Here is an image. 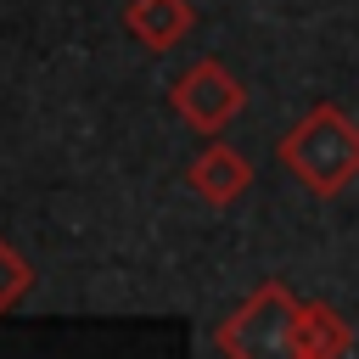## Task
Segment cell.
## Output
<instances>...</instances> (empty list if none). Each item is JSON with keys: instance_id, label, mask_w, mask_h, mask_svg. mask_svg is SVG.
<instances>
[{"instance_id": "6da1fadb", "label": "cell", "mask_w": 359, "mask_h": 359, "mask_svg": "<svg viewBox=\"0 0 359 359\" xmlns=\"http://www.w3.org/2000/svg\"><path fill=\"white\" fill-rule=\"evenodd\" d=\"M280 163L292 168V180L314 196H342L359 180V123L337 107L320 101L309 107L286 135H280Z\"/></svg>"}, {"instance_id": "5b68a950", "label": "cell", "mask_w": 359, "mask_h": 359, "mask_svg": "<svg viewBox=\"0 0 359 359\" xmlns=\"http://www.w3.org/2000/svg\"><path fill=\"white\" fill-rule=\"evenodd\" d=\"M123 28L135 34L140 50H174L196 28V6L191 0H129L123 6Z\"/></svg>"}, {"instance_id": "52a82bcc", "label": "cell", "mask_w": 359, "mask_h": 359, "mask_svg": "<svg viewBox=\"0 0 359 359\" xmlns=\"http://www.w3.org/2000/svg\"><path fill=\"white\" fill-rule=\"evenodd\" d=\"M28 286H34V269H28V258L0 236V314H11L22 297H28Z\"/></svg>"}, {"instance_id": "3957f363", "label": "cell", "mask_w": 359, "mask_h": 359, "mask_svg": "<svg viewBox=\"0 0 359 359\" xmlns=\"http://www.w3.org/2000/svg\"><path fill=\"white\" fill-rule=\"evenodd\" d=\"M168 101H174V112H180L196 135H219L224 123H236V118L247 112V84H241L224 62L196 56V62L168 84Z\"/></svg>"}, {"instance_id": "7a4b0ae2", "label": "cell", "mask_w": 359, "mask_h": 359, "mask_svg": "<svg viewBox=\"0 0 359 359\" xmlns=\"http://www.w3.org/2000/svg\"><path fill=\"white\" fill-rule=\"evenodd\" d=\"M297 309L286 280H264L213 325V348L224 359H297Z\"/></svg>"}, {"instance_id": "277c9868", "label": "cell", "mask_w": 359, "mask_h": 359, "mask_svg": "<svg viewBox=\"0 0 359 359\" xmlns=\"http://www.w3.org/2000/svg\"><path fill=\"white\" fill-rule=\"evenodd\" d=\"M185 185H191L208 208H230V202H241V196H247V185H252V163H247L236 146L213 140V146H202V151L191 157Z\"/></svg>"}, {"instance_id": "8992f818", "label": "cell", "mask_w": 359, "mask_h": 359, "mask_svg": "<svg viewBox=\"0 0 359 359\" xmlns=\"http://www.w3.org/2000/svg\"><path fill=\"white\" fill-rule=\"evenodd\" d=\"M292 342H297V359H342L353 348V325L331 303H303Z\"/></svg>"}]
</instances>
